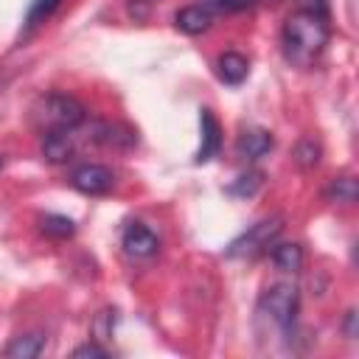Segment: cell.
I'll return each mask as SVG.
<instances>
[{"mask_svg":"<svg viewBox=\"0 0 359 359\" xmlns=\"http://www.w3.org/2000/svg\"><path fill=\"white\" fill-rule=\"evenodd\" d=\"M294 157H297V163H300L303 168H311V165H317V160H320V146H317L311 137H303V140L297 143V149H294Z\"/></svg>","mask_w":359,"mask_h":359,"instance_id":"cell-18","label":"cell"},{"mask_svg":"<svg viewBox=\"0 0 359 359\" xmlns=\"http://www.w3.org/2000/svg\"><path fill=\"white\" fill-rule=\"evenodd\" d=\"M328 196L337 199V202H353V199H356V182H353L351 177H339V180L331 182Z\"/></svg>","mask_w":359,"mask_h":359,"instance_id":"cell-19","label":"cell"},{"mask_svg":"<svg viewBox=\"0 0 359 359\" xmlns=\"http://www.w3.org/2000/svg\"><path fill=\"white\" fill-rule=\"evenodd\" d=\"M199 129H202V146L196 151V163H208L222 149V126H219V121H216V115L210 109L199 112Z\"/></svg>","mask_w":359,"mask_h":359,"instance_id":"cell-9","label":"cell"},{"mask_svg":"<svg viewBox=\"0 0 359 359\" xmlns=\"http://www.w3.org/2000/svg\"><path fill=\"white\" fill-rule=\"evenodd\" d=\"M272 264L280 272H300L303 266V250L300 244H272Z\"/></svg>","mask_w":359,"mask_h":359,"instance_id":"cell-14","label":"cell"},{"mask_svg":"<svg viewBox=\"0 0 359 359\" xmlns=\"http://www.w3.org/2000/svg\"><path fill=\"white\" fill-rule=\"evenodd\" d=\"M280 230H283V219H280V216L261 219V222H255L250 230H244L238 238L230 241L227 255H230V258H252V255L269 250V247L275 244V238L280 236Z\"/></svg>","mask_w":359,"mask_h":359,"instance_id":"cell-5","label":"cell"},{"mask_svg":"<svg viewBox=\"0 0 359 359\" xmlns=\"http://www.w3.org/2000/svg\"><path fill=\"white\" fill-rule=\"evenodd\" d=\"M261 182H264V174H261V171H247V174H241L227 191H230L233 196H252V194L261 188Z\"/></svg>","mask_w":359,"mask_h":359,"instance_id":"cell-17","label":"cell"},{"mask_svg":"<svg viewBox=\"0 0 359 359\" xmlns=\"http://www.w3.org/2000/svg\"><path fill=\"white\" fill-rule=\"evenodd\" d=\"M93 140L107 149H132L137 143V135L123 123H98L93 129Z\"/></svg>","mask_w":359,"mask_h":359,"instance_id":"cell-10","label":"cell"},{"mask_svg":"<svg viewBox=\"0 0 359 359\" xmlns=\"http://www.w3.org/2000/svg\"><path fill=\"white\" fill-rule=\"evenodd\" d=\"M328 36H331L328 14L297 8L294 14L286 17L283 34H280L286 62L294 67H311L320 59V53L325 50Z\"/></svg>","mask_w":359,"mask_h":359,"instance_id":"cell-1","label":"cell"},{"mask_svg":"<svg viewBox=\"0 0 359 359\" xmlns=\"http://www.w3.org/2000/svg\"><path fill=\"white\" fill-rule=\"evenodd\" d=\"M121 244H123L126 255H132V258H149V255H154L160 250V238L143 222H129L126 230H123Z\"/></svg>","mask_w":359,"mask_h":359,"instance_id":"cell-7","label":"cell"},{"mask_svg":"<svg viewBox=\"0 0 359 359\" xmlns=\"http://www.w3.org/2000/svg\"><path fill=\"white\" fill-rule=\"evenodd\" d=\"M62 0H31L28 6V14H25V31H34L36 25H42L56 8H59Z\"/></svg>","mask_w":359,"mask_h":359,"instance_id":"cell-16","label":"cell"},{"mask_svg":"<svg viewBox=\"0 0 359 359\" xmlns=\"http://www.w3.org/2000/svg\"><path fill=\"white\" fill-rule=\"evenodd\" d=\"M70 185L87 196H104L115 188V174L101 163H84L70 174Z\"/></svg>","mask_w":359,"mask_h":359,"instance_id":"cell-6","label":"cell"},{"mask_svg":"<svg viewBox=\"0 0 359 359\" xmlns=\"http://www.w3.org/2000/svg\"><path fill=\"white\" fill-rule=\"evenodd\" d=\"M73 356H76V359H84V356L107 359V356H109V351H107V348H101V345H95V342H84V345H79V348L73 351Z\"/></svg>","mask_w":359,"mask_h":359,"instance_id":"cell-20","label":"cell"},{"mask_svg":"<svg viewBox=\"0 0 359 359\" xmlns=\"http://www.w3.org/2000/svg\"><path fill=\"white\" fill-rule=\"evenodd\" d=\"M272 146H275V140H272V135L266 132V129H244L241 135H238V140H236V154L241 157V160H247V163H255V160H261L264 154H269L272 151Z\"/></svg>","mask_w":359,"mask_h":359,"instance_id":"cell-8","label":"cell"},{"mask_svg":"<svg viewBox=\"0 0 359 359\" xmlns=\"http://www.w3.org/2000/svg\"><path fill=\"white\" fill-rule=\"evenodd\" d=\"M297 309H300V294L292 283H275L258 300V314L264 320H269V325H275L280 334L292 331Z\"/></svg>","mask_w":359,"mask_h":359,"instance_id":"cell-4","label":"cell"},{"mask_svg":"<svg viewBox=\"0 0 359 359\" xmlns=\"http://www.w3.org/2000/svg\"><path fill=\"white\" fill-rule=\"evenodd\" d=\"M42 233L50 236V238H70V236L76 233V224H73V219H67V216L48 213V216H42Z\"/></svg>","mask_w":359,"mask_h":359,"instance_id":"cell-15","label":"cell"},{"mask_svg":"<svg viewBox=\"0 0 359 359\" xmlns=\"http://www.w3.org/2000/svg\"><path fill=\"white\" fill-rule=\"evenodd\" d=\"M0 165H3V157H0Z\"/></svg>","mask_w":359,"mask_h":359,"instance_id":"cell-24","label":"cell"},{"mask_svg":"<svg viewBox=\"0 0 359 359\" xmlns=\"http://www.w3.org/2000/svg\"><path fill=\"white\" fill-rule=\"evenodd\" d=\"M247 73H250V62H247L241 53H236V50L222 53L219 62H216V76H219L224 84H230V87L241 84V81L247 79Z\"/></svg>","mask_w":359,"mask_h":359,"instance_id":"cell-12","label":"cell"},{"mask_svg":"<svg viewBox=\"0 0 359 359\" xmlns=\"http://www.w3.org/2000/svg\"><path fill=\"white\" fill-rule=\"evenodd\" d=\"M45 351V337L39 331H31V334H20L14 337L6 348H3V356L8 359H34Z\"/></svg>","mask_w":359,"mask_h":359,"instance_id":"cell-13","label":"cell"},{"mask_svg":"<svg viewBox=\"0 0 359 359\" xmlns=\"http://www.w3.org/2000/svg\"><path fill=\"white\" fill-rule=\"evenodd\" d=\"M42 154L50 163H67L76 154L73 132H45V137H42Z\"/></svg>","mask_w":359,"mask_h":359,"instance_id":"cell-11","label":"cell"},{"mask_svg":"<svg viewBox=\"0 0 359 359\" xmlns=\"http://www.w3.org/2000/svg\"><path fill=\"white\" fill-rule=\"evenodd\" d=\"M300 8H309V11H323L328 8V0H300Z\"/></svg>","mask_w":359,"mask_h":359,"instance_id":"cell-21","label":"cell"},{"mask_svg":"<svg viewBox=\"0 0 359 359\" xmlns=\"http://www.w3.org/2000/svg\"><path fill=\"white\" fill-rule=\"evenodd\" d=\"M31 118L42 135L45 132H73L84 123L87 109L79 98H73L67 93H48V95L36 98V104L31 107Z\"/></svg>","mask_w":359,"mask_h":359,"instance_id":"cell-2","label":"cell"},{"mask_svg":"<svg viewBox=\"0 0 359 359\" xmlns=\"http://www.w3.org/2000/svg\"><path fill=\"white\" fill-rule=\"evenodd\" d=\"M353 320H356V311H348V337H353Z\"/></svg>","mask_w":359,"mask_h":359,"instance_id":"cell-22","label":"cell"},{"mask_svg":"<svg viewBox=\"0 0 359 359\" xmlns=\"http://www.w3.org/2000/svg\"><path fill=\"white\" fill-rule=\"evenodd\" d=\"M252 3V0H250ZM255 3H278V0H255Z\"/></svg>","mask_w":359,"mask_h":359,"instance_id":"cell-23","label":"cell"},{"mask_svg":"<svg viewBox=\"0 0 359 359\" xmlns=\"http://www.w3.org/2000/svg\"><path fill=\"white\" fill-rule=\"evenodd\" d=\"M244 8H250V0H196V3L177 11L174 25H177V31H182L188 36H196V34H205L216 22V17L238 14Z\"/></svg>","mask_w":359,"mask_h":359,"instance_id":"cell-3","label":"cell"}]
</instances>
